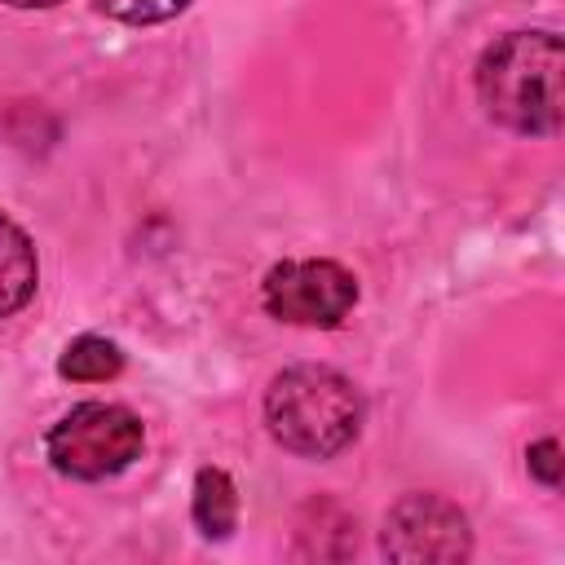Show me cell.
I'll list each match as a JSON object with an SVG mask.
<instances>
[{
    "mask_svg": "<svg viewBox=\"0 0 565 565\" xmlns=\"http://www.w3.org/2000/svg\"><path fill=\"white\" fill-rule=\"evenodd\" d=\"M561 71H565V49L556 31H512L481 53L477 102L508 132L556 137L561 132Z\"/></svg>",
    "mask_w": 565,
    "mask_h": 565,
    "instance_id": "obj_1",
    "label": "cell"
},
{
    "mask_svg": "<svg viewBox=\"0 0 565 565\" xmlns=\"http://www.w3.org/2000/svg\"><path fill=\"white\" fill-rule=\"evenodd\" d=\"M265 424L282 450L331 459L362 433V393L331 366H287L265 388Z\"/></svg>",
    "mask_w": 565,
    "mask_h": 565,
    "instance_id": "obj_2",
    "label": "cell"
},
{
    "mask_svg": "<svg viewBox=\"0 0 565 565\" xmlns=\"http://www.w3.org/2000/svg\"><path fill=\"white\" fill-rule=\"evenodd\" d=\"M146 428L119 402H79L44 437L49 463L75 481H106L141 455Z\"/></svg>",
    "mask_w": 565,
    "mask_h": 565,
    "instance_id": "obj_3",
    "label": "cell"
},
{
    "mask_svg": "<svg viewBox=\"0 0 565 565\" xmlns=\"http://www.w3.org/2000/svg\"><path fill=\"white\" fill-rule=\"evenodd\" d=\"M265 309L291 327H340L358 305V278L340 260H282L265 274Z\"/></svg>",
    "mask_w": 565,
    "mask_h": 565,
    "instance_id": "obj_4",
    "label": "cell"
},
{
    "mask_svg": "<svg viewBox=\"0 0 565 565\" xmlns=\"http://www.w3.org/2000/svg\"><path fill=\"white\" fill-rule=\"evenodd\" d=\"M380 552L388 561H463L472 552L468 516L441 494H406L388 508Z\"/></svg>",
    "mask_w": 565,
    "mask_h": 565,
    "instance_id": "obj_5",
    "label": "cell"
},
{
    "mask_svg": "<svg viewBox=\"0 0 565 565\" xmlns=\"http://www.w3.org/2000/svg\"><path fill=\"white\" fill-rule=\"evenodd\" d=\"M35 278H40V260L26 230L0 212V318L18 313L35 296Z\"/></svg>",
    "mask_w": 565,
    "mask_h": 565,
    "instance_id": "obj_6",
    "label": "cell"
},
{
    "mask_svg": "<svg viewBox=\"0 0 565 565\" xmlns=\"http://www.w3.org/2000/svg\"><path fill=\"white\" fill-rule=\"evenodd\" d=\"M238 521V494L234 481L221 468H199L194 477V525L207 539H225Z\"/></svg>",
    "mask_w": 565,
    "mask_h": 565,
    "instance_id": "obj_7",
    "label": "cell"
},
{
    "mask_svg": "<svg viewBox=\"0 0 565 565\" xmlns=\"http://www.w3.org/2000/svg\"><path fill=\"white\" fill-rule=\"evenodd\" d=\"M57 371L75 384H102V380H115L124 371V353L106 335H79L66 344Z\"/></svg>",
    "mask_w": 565,
    "mask_h": 565,
    "instance_id": "obj_8",
    "label": "cell"
},
{
    "mask_svg": "<svg viewBox=\"0 0 565 565\" xmlns=\"http://www.w3.org/2000/svg\"><path fill=\"white\" fill-rule=\"evenodd\" d=\"M190 0H97V9L115 22H128V26H154V22H168L185 9Z\"/></svg>",
    "mask_w": 565,
    "mask_h": 565,
    "instance_id": "obj_9",
    "label": "cell"
},
{
    "mask_svg": "<svg viewBox=\"0 0 565 565\" xmlns=\"http://www.w3.org/2000/svg\"><path fill=\"white\" fill-rule=\"evenodd\" d=\"M530 472L552 490L561 486V446H556V437H543V441L530 446Z\"/></svg>",
    "mask_w": 565,
    "mask_h": 565,
    "instance_id": "obj_10",
    "label": "cell"
},
{
    "mask_svg": "<svg viewBox=\"0 0 565 565\" xmlns=\"http://www.w3.org/2000/svg\"><path fill=\"white\" fill-rule=\"evenodd\" d=\"M0 4H13V9H49V4H62V0H0Z\"/></svg>",
    "mask_w": 565,
    "mask_h": 565,
    "instance_id": "obj_11",
    "label": "cell"
}]
</instances>
